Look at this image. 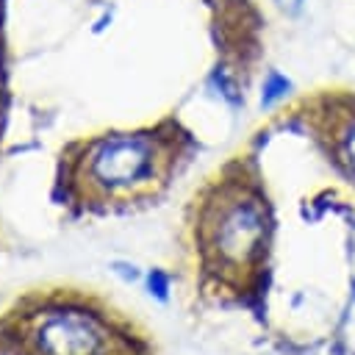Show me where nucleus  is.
<instances>
[{"label": "nucleus", "mask_w": 355, "mask_h": 355, "mask_svg": "<svg viewBox=\"0 0 355 355\" xmlns=\"http://www.w3.org/2000/svg\"><path fill=\"white\" fill-rule=\"evenodd\" d=\"M272 214L263 191L244 172L222 175L189 216V252L197 291L211 302H241L263 283Z\"/></svg>", "instance_id": "nucleus-1"}, {"label": "nucleus", "mask_w": 355, "mask_h": 355, "mask_svg": "<svg viewBox=\"0 0 355 355\" xmlns=\"http://www.w3.org/2000/svg\"><path fill=\"white\" fill-rule=\"evenodd\" d=\"M0 355H153V341L89 288L39 286L0 313Z\"/></svg>", "instance_id": "nucleus-2"}, {"label": "nucleus", "mask_w": 355, "mask_h": 355, "mask_svg": "<svg viewBox=\"0 0 355 355\" xmlns=\"http://www.w3.org/2000/svg\"><path fill=\"white\" fill-rule=\"evenodd\" d=\"M172 161V139L158 130L92 139L72 158L64 180L67 197L83 211L130 208L166 186Z\"/></svg>", "instance_id": "nucleus-3"}, {"label": "nucleus", "mask_w": 355, "mask_h": 355, "mask_svg": "<svg viewBox=\"0 0 355 355\" xmlns=\"http://www.w3.org/2000/svg\"><path fill=\"white\" fill-rule=\"evenodd\" d=\"M333 150H336V161L344 164V169L355 178V116H347L336 128Z\"/></svg>", "instance_id": "nucleus-4"}, {"label": "nucleus", "mask_w": 355, "mask_h": 355, "mask_svg": "<svg viewBox=\"0 0 355 355\" xmlns=\"http://www.w3.org/2000/svg\"><path fill=\"white\" fill-rule=\"evenodd\" d=\"M0 89H3V75H0Z\"/></svg>", "instance_id": "nucleus-5"}]
</instances>
